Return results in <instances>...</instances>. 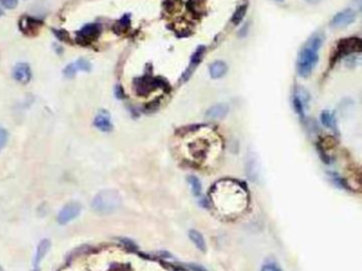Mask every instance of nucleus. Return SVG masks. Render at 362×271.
<instances>
[{"mask_svg": "<svg viewBox=\"0 0 362 271\" xmlns=\"http://www.w3.org/2000/svg\"><path fill=\"white\" fill-rule=\"evenodd\" d=\"M325 40V34L319 30L312 34L302 46L297 61V70L300 76L307 77L312 74L319 62V52Z\"/></svg>", "mask_w": 362, "mask_h": 271, "instance_id": "nucleus-1", "label": "nucleus"}, {"mask_svg": "<svg viewBox=\"0 0 362 271\" xmlns=\"http://www.w3.org/2000/svg\"><path fill=\"white\" fill-rule=\"evenodd\" d=\"M214 201L218 205L221 211L233 213L240 211L246 205V194L240 185L233 183H222L216 188L214 187Z\"/></svg>", "mask_w": 362, "mask_h": 271, "instance_id": "nucleus-2", "label": "nucleus"}, {"mask_svg": "<svg viewBox=\"0 0 362 271\" xmlns=\"http://www.w3.org/2000/svg\"><path fill=\"white\" fill-rule=\"evenodd\" d=\"M123 203L121 194L114 188H105L97 193L92 201V210L101 215H108L117 212Z\"/></svg>", "mask_w": 362, "mask_h": 271, "instance_id": "nucleus-3", "label": "nucleus"}, {"mask_svg": "<svg viewBox=\"0 0 362 271\" xmlns=\"http://www.w3.org/2000/svg\"><path fill=\"white\" fill-rule=\"evenodd\" d=\"M356 52H362V38L360 37L342 39L337 46V58L349 57Z\"/></svg>", "mask_w": 362, "mask_h": 271, "instance_id": "nucleus-4", "label": "nucleus"}, {"mask_svg": "<svg viewBox=\"0 0 362 271\" xmlns=\"http://www.w3.org/2000/svg\"><path fill=\"white\" fill-rule=\"evenodd\" d=\"M356 19V12L352 8H347L339 11L332 16L329 25L332 29H344L352 24Z\"/></svg>", "mask_w": 362, "mask_h": 271, "instance_id": "nucleus-5", "label": "nucleus"}, {"mask_svg": "<svg viewBox=\"0 0 362 271\" xmlns=\"http://www.w3.org/2000/svg\"><path fill=\"white\" fill-rule=\"evenodd\" d=\"M311 97L309 93L302 87H297L296 92L292 98V105L295 112L299 115L302 120H305V111L308 106Z\"/></svg>", "mask_w": 362, "mask_h": 271, "instance_id": "nucleus-6", "label": "nucleus"}, {"mask_svg": "<svg viewBox=\"0 0 362 271\" xmlns=\"http://www.w3.org/2000/svg\"><path fill=\"white\" fill-rule=\"evenodd\" d=\"M82 207L79 202H69L62 208L58 215V222L61 225H66L75 220L81 214Z\"/></svg>", "mask_w": 362, "mask_h": 271, "instance_id": "nucleus-7", "label": "nucleus"}, {"mask_svg": "<svg viewBox=\"0 0 362 271\" xmlns=\"http://www.w3.org/2000/svg\"><path fill=\"white\" fill-rule=\"evenodd\" d=\"M44 21L32 16H22L18 21L19 30L25 35H36L43 26Z\"/></svg>", "mask_w": 362, "mask_h": 271, "instance_id": "nucleus-8", "label": "nucleus"}, {"mask_svg": "<svg viewBox=\"0 0 362 271\" xmlns=\"http://www.w3.org/2000/svg\"><path fill=\"white\" fill-rule=\"evenodd\" d=\"M12 76L16 82L20 84L25 85L28 83H30V80L32 78V71H31L30 65L27 63L16 64L12 70Z\"/></svg>", "mask_w": 362, "mask_h": 271, "instance_id": "nucleus-9", "label": "nucleus"}, {"mask_svg": "<svg viewBox=\"0 0 362 271\" xmlns=\"http://www.w3.org/2000/svg\"><path fill=\"white\" fill-rule=\"evenodd\" d=\"M101 33V28L99 24L96 23H89L83 26V28L77 32V37L81 42H91L95 39Z\"/></svg>", "mask_w": 362, "mask_h": 271, "instance_id": "nucleus-10", "label": "nucleus"}, {"mask_svg": "<svg viewBox=\"0 0 362 271\" xmlns=\"http://www.w3.org/2000/svg\"><path fill=\"white\" fill-rule=\"evenodd\" d=\"M50 248H51V241L48 238H44L39 241L37 249H36L34 262H33L34 271H39L40 263H41V261L44 260V257L46 256V254L48 253Z\"/></svg>", "mask_w": 362, "mask_h": 271, "instance_id": "nucleus-11", "label": "nucleus"}, {"mask_svg": "<svg viewBox=\"0 0 362 271\" xmlns=\"http://www.w3.org/2000/svg\"><path fill=\"white\" fill-rule=\"evenodd\" d=\"M229 112V107L227 104L220 103V104H216L213 105L212 107L209 108L205 113V117L210 120H218V119H222L227 116Z\"/></svg>", "mask_w": 362, "mask_h": 271, "instance_id": "nucleus-12", "label": "nucleus"}, {"mask_svg": "<svg viewBox=\"0 0 362 271\" xmlns=\"http://www.w3.org/2000/svg\"><path fill=\"white\" fill-rule=\"evenodd\" d=\"M94 126L104 132H108L113 129V124H111L110 121V116L107 112H101L100 114H97L96 117L94 118Z\"/></svg>", "mask_w": 362, "mask_h": 271, "instance_id": "nucleus-13", "label": "nucleus"}, {"mask_svg": "<svg viewBox=\"0 0 362 271\" xmlns=\"http://www.w3.org/2000/svg\"><path fill=\"white\" fill-rule=\"evenodd\" d=\"M327 175H328V178L331 181V183L336 187L344 189V191H354L353 186L349 183L347 179L342 177V176L340 174H338L337 172L329 171V172H327Z\"/></svg>", "mask_w": 362, "mask_h": 271, "instance_id": "nucleus-14", "label": "nucleus"}, {"mask_svg": "<svg viewBox=\"0 0 362 271\" xmlns=\"http://www.w3.org/2000/svg\"><path fill=\"white\" fill-rule=\"evenodd\" d=\"M320 120H321V123L324 127L330 129L332 132L337 133L338 132V127H337V120L335 115H333L329 111H323L320 115Z\"/></svg>", "mask_w": 362, "mask_h": 271, "instance_id": "nucleus-15", "label": "nucleus"}, {"mask_svg": "<svg viewBox=\"0 0 362 271\" xmlns=\"http://www.w3.org/2000/svg\"><path fill=\"white\" fill-rule=\"evenodd\" d=\"M189 236L190 239L192 240V242L195 245L198 250H200L201 252H205L206 251V245H205V240L203 235L197 231V230L192 229L189 231Z\"/></svg>", "mask_w": 362, "mask_h": 271, "instance_id": "nucleus-16", "label": "nucleus"}, {"mask_svg": "<svg viewBox=\"0 0 362 271\" xmlns=\"http://www.w3.org/2000/svg\"><path fill=\"white\" fill-rule=\"evenodd\" d=\"M228 71V66L226 63L221 61H216L210 66V75L213 78H219L224 76Z\"/></svg>", "mask_w": 362, "mask_h": 271, "instance_id": "nucleus-17", "label": "nucleus"}, {"mask_svg": "<svg viewBox=\"0 0 362 271\" xmlns=\"http://www.w3.org/2000/svg\"><path fill=\"white\" fill-rule=\"evenodd\" d=\"M204 50H205V48L203 46H200V47H198V49L195 51V53L192 56V58H191V66L189 67V69H188V70L191 69L190 75L192 74V71L195 69V67H196L200 63L203 53H204Z\"/></svg>", "mask_w": 362, "mask_h": 271, "instance_id": "nucleus-18", "label": "nucleus"}, {"mask_svg": "<svg viewBox=\"0 0 362 271\" xmlns=\"http://www.w3.org/2000/svg\"><path fill=\"white\" fill-rule=\"evenodd\" d=\"M188 181L191 185V189H192V193L194 194V196H200L202 193L201 181L196 177V176H190Z\"/></svg>", "mask_w": 362, "mask_h": 271, "instance_id": "nucleus-19", "label": "nucleus"}, {"mask_svg": "<svg viewBox=\"0 0 362 271\" xmlns=\"http://www.w3.org/2000/svg\"><path fill=\"white\" fill-rule=\"evenodd\" d=\"M75 67L77 71H85V72H89L91 70V63L85 59H80L77 60L75 63Z\"/></svg>", "mask_w": 362, "mask_h": 271, "instance_id": "nucleus-20", "label": "nucleus"}, {"mask_svg": "<svg viewBox=\"0 0 362 271\" xmlns=\"http://www.w3.org/2000/svg\"><path fill=\"white\" fill-rule=\"evenodd\" d=\"M246 11H247V6L240 7L238 10H236V12L234 13V15L232 17V22L234 24H239L243 20L245 14H246Z\"/></svg>", "mask_w": 362, "mask_h": 271, "instance_id": "nucleus-21", "label": "nucleus"}, {"mask_svg": "<svg viewBox=\"0 0 362 271\" xmlns=\"http://www.w3.org/2000/svg\"><path fill=\"white\" fill-rule=\"evenodd\" d=\"M261 271H283V270L276 262H274L273 260H268L266 263H264V265L261 268Z\"/></svg>", "mask_w": 362, "mask_h": 271, "instance_id": "nucleus-22", "label": "nucleus"}, {"mask_svg": "<svg viewBox=\"0 0 362 271\" xmlns=\"http://www.w3.org/2000/svg\"><path fill=\"white\" fill-rule=\"evenodd\" d=\"M8 138H9L8 130L5 127L0 126V151H2L3 148H5V146L7 145Z\"/></svg>", "mask_w": 362, "mask_h": 271, "instance_id": "nucleus-23", "label": "nucleus"}, {"mask_svg": "<svg viewBox=\"0 0 362 271\" xmlns=\"http://www.w3.org/2000/svg\"><path fill=\"white\" fill-rule=\"evenodd\" d=\"M63 72H64V75L67 76V77H73L76 74V72H77L75 64L71 63V64H69L68 66H66V68H65Z\"/></svg>", "mask_w": 362, "mask_h": 271, "instance_id": "nucleus-24", "label": "nucleus"}, {"mask_svg": "<svg viewBox=\"0 0 362 271\" xmlns=\"http://www.w3.org/2000/svg\"><path fill=\"white\" fill-rule=\"evenodd\" d=\"M0 4H2L6 9L12 10L15 7H17L18 2L17 0H0Z\"/></svg>", "mask_w": 362, "mask_h": 271, "instance_id": "nucleus-25", "label": "nucleus"}, {"mask_svg": "<svg viewBox=\"0 0 362 271\" xmlns=\"http://www.w3.org/2000/svg\"><path fill=\"white\" fill-rule=\"evenodd\" d=\"M54 35L57 36L60 40H68V32L64 31V30H57V29H52Z\"/></svg>", "mask_w": 362, "mask_h": 271, "instance_id": "nucleus-26", "label": "nucleus"}, {"mask_svg": "<svg viewBox=\"0 0 362 271\" xmlns=\"http://www.w3.org/2000/svg\"><path fill=\"white\" fill-rule=\"evenodd\" d=\"M352 6L359 12H362V0H352Z\"/></svg>", "mask_w": 362, "mask_h": 271, "instance_id": "nucleus-27", "label": "nucleus"}, {"mask_svg": "<svg viewBox=\"0 0 362 271\" xmlns=\"http://www.w3.org/2000/svg\"><path fill=\"white\" fill-rule=\"evenodd\" d=\"M124 91H123V88L122 87H120V86H118L117 88H116V96L119 98V99H122L123 97H124Z\"/></svg>", "mask_w": 362, "mask_h": 271, "instance_id": "nucleus-28", "label": "nucleus"}, {"mask_svg": "<svg viewBox=\"0 0 362 271\" xmlns=\"http://www.w3.org/2000/svg\"><path fill=\"white\" fill-rule=\"evenodd\" d=\"M306 3L309 4V5H318L322 2V0H305Z\"/></svg>", "mask_w": 362, "mask_h": 271, "instance_id": "nucleus-29", "label": "nucleus"}, {"mask_svg": "<svg viewBox=\"0 0 362 271\" xmlns=\"http://www.w3.org/2000/svg\"><path fill=\"white\" fill-rule=\"evenodd\" d=\"M4 15V10L2 9V7H0V17H2Z\"/></svg>", "mask_w": 362, "mask_h": 271, "instance_id": "nucleus-30", "label": "nucleus"}, {"mask_svg": "<svg viewBox=\"0 0 362 271\" xmlns=\"http://www.w3.org/2000/svg\"><path fill=\"white\" fill-rule=\"evenodd\" d=\"M358 62H359V63H360V64H362V58H360V59H359V60H358Z\"/></svg>", "mask_w": 362, "mask_h": 271, "instance_id": "nucleus-31", "label": "nucleus"}, {"mask_svg": "<svg viewBox=\"0 0 362 271\" xmlns=\"http://www.w3.org/2000/svg\"><path fill=\"white\" fill-rule=\"evenodd\" d=\"M361 181H362V178H361Z\"/></svg>", "mask_w": 362, "mask_h": 271, "instance_id": "nucleus-32", "label": "nucleus"}]
</instances>
